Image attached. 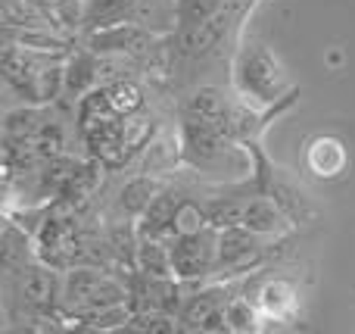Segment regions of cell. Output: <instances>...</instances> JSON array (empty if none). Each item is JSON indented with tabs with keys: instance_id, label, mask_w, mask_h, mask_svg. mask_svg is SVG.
Segmentation results:
<instances>
[{
	"instance_id": "7c38bea8",
	"label": "cell",
	"mask_w": 355,
	"mask_h": 334,
	"mask_svg": "<svg viewBox=\"0 0 355 334\" xmlns=\"http://www.w3.org/2000/svg\"><path fill=\"white\" fill-rule=\"evenodd\" d=\"M184 112H196V116L209 119L221 135L227 137V116H231V100L225 97V91L215 85H202L184 100ZM231 141V137H227Z\"/></svg>"
},
{
	"instance_id": "2e32d148",
	"label": "cell",
	"mask_w": 355,
	"mask_h": 334,
	"mask_svg": "<svg viewBox=\"0 0 355 334\" xmlns=\"http://www.w3.org/2000/svg\"><path fill=\"white\" fill-rule=\"evenodd\" d=\"M153 135H156V122H153V116H150L147 110H137V112L122 116V141H125L128 156L144 153L147 144L153 141Z\"/></svg>"
},
{
	"instance_id": "d6986e66",
	"label": "cell",
	"mask_w": 355,
	"mask_h": 334,
	"mask_svg": "<svg viewBox=\"0 0 355 334\" xmlns=\"http://www.w3.org/2000/svg\"><path fill=\"white\" fill-rule=\"evenodd\" d=\"M225 316H227V328L250 334V331H262L265 319L259 312V303H250V297H231L225 303Z\"/></svg>"
},
{
	"instance_id": "3957f363",
	"label": "cell",
	"mask_w": 355,
	"mask_h": 334,
	"mask_svg": "<svg viewBox=\"0 0 355 334\" xmlns=\"http://www.w3.org/2000/svg\"><path fill=\"white\" fill-rule=\"evenodd\" d=\"M218 228L206 225L200 231H190V235H175L168 241L172 250V272L178 281H200L215 275L218 266Z\"/></svg>"
},
{
	"instance_id": "4fadbf2b",
	"label": "cell",
	"mask_w": 355,
	"mask_h": 334,
	"mask_svg": "<svg viewBox=\"0 0 355 334\" xmlns=\"http://www.w3.org/2000/svg\"><path fill=\"white\" fill-rule=\"evenodd\" d=\"M135 272L150 275V278H175L168 241L141 237V241H137V256H135Z\"/></svg>"
},
{
	"instance_id": "ac0fdd59",
	"label": "cell",
	"mask_w": 355,
	"mask_h": 334,
	"mask_svg": "<svg viewBox=\"0 0 355 334\" xmlns=\"http://www.w3.org/2000/svg\"><path fill=\"white\" fill-rule=\"evenodd\" d=\"M106 103L119 112V116H128V112L144 110V87L131 78H116L110 85H103Z\"/></svg>"
},
{
	"instance_id": "30bf717a",
	"label": "cell",
	"mask_w": 355,
	"mask_h": 334,
	"mask_svg": "<svg viewBox=\"0 0 355 334\" xmlns=\"http://www.w3.org/2000/svg\"><path fill=\"white\" fill-rule=\"evenodd\" d=\"M306 166L309 172L324 181L340 178L346 172V166H349V150L337 135H315L306 144Z\"/></svg>"
},
{
	"instance_id": "5b68a950",
	"label": "cell",
	"mask_w": 355,
	"mask_h": 334,
	"mask_svg": "<svg viewBox=\"0 0 355 334\" xmlns=\"http://www.w3.org/2000/svg\"><path fill=\"white\" fill-rule=\"evenodd\" d=\"M181 147H184V166L193 169H209L215 162L225 160L227 147H237L227 141L209 119L196 116V112H184L181 119Z\"/></svg>"
},
{
	"instance_id": "44dd1931",
	"label": "cell",
	"mask_w": 355,
	"mask_h": 334,
	"mask_svg": "<svg viewBox=\"0 0 355 334\" xmlns=\"http://www.w3.org/2000/svg\"><path fill=\"white\" fill-rule=\"evenodd\" d=\"M227 0H175L178 6V28H187V25H196V22H206L209 16L225 6Z\"/></svg>"
},
{
	"instance_id": "277c9868",
	"label": "cell",
	"mask_w": 355,
	"mask_h": 334,
	"mask_svg": "<svg viewBox=\"0 0 355 334\" xmlns=\"http://www.w3.org/2000/svg\"><path fill=\"white\" fill-rule=\"evenodd\" d=\"M268 247H275V237H262L256 231L243 228V225H234V228H221L218 235V266L215 275H246L252 269L262 266Z\"/></svg>"
},
{
	"instance_id": "6da1fadb",
	"label": "cell",
	"mask_w": 355,
	"mask_h": 334,
	"mask_svg": "<svg viewBox=\"0 0 355 334\" xmlns=\"http://www.w3.org/2000/svg\"><path fill=\"white\" fill-rule=\"evenodd\" d=\"M231 81L240 100H246L252 106H262V110L281 103L290 91H296L290 85L287 72H284L281 60L265 44H256V41H246L237 47V56H234V66H231Z\"/></svg>"
},
{
	"instance_id": "ba28073f",
	"label": "cell",
	"mask_w": 355,
	"mask_h": 334,
	"mask_svg": "<svg viewBox=\"0 0 355 334\" xmlns=\"http://www.w3.org/2000/svg\"><path fill=\"white\" fill-rule=\"evenodd\" d=\"M256 303L265 322L293 325L300 319V287L290 278H271L256 291Z\"/></svg>"
},
{
	"instance_id": "8992f818",
	"label": "cell",
	"mask_w": 355,
	"mask_h": 334,
	"mask_svg": "<svg viewBox=\"0 0 355 334\" xmlns=\"http://www.w3.org/2000/svg\"><path fill=\"white\" fill-rule=\"evenodd\" d=\"M156 44V31L147 28V25L135 22V19H125V22L116 25H103L91 35L87 47L100 56H110V53H128V56H141L150 53Z\"/></svg>"
},
{
	"instance_id": "8fae6325",
	"label": "cell",
	"mask_w": 355,
	"mask_h": 334,
	"mask_svg": "<svg viewBox=\"0 0 355 334\" xmlns=\"http://www.w3.org/2000/svg\"><path fill=\"white\" fill-rule=\"evenodd\" d=\"M181 194L175 191H159V197L137 216V237H159V241H172L175 237V216L181 206Z\"/></svg>"
},
{
	"instance_id": "7a4b0ae2",
	"label": "cell",
	"mask_w": 355,
	"mask_h": 334,
	"mask_svg": "<svg viewBox=\"0 0 355 334\" xmlns=\"http://www.w3.org/2000/svg\"><path fill=\"white\" fill-rule=\"evenodd\" d=\"M131 300V291L119 278H112L106 269H97L91 262L69 266L62 275V319L72 322L87 312H97L103 306L125 303Z\"/></svg>"
},
{
	"instance_id": "9c48e42d",
	"label": "cell",
	"mask_w": 355,
	"mask_h": 334,
	"mask_svg": "<svg viewBox=\"0 0 355 334\" xmlns=\"http://www.w3.org/2000/svg\"><path fill=\"white\" fill-rule=\"evenodd\" d=\"M240 225L250 228V231H256V235H262V237H275L277 241L281 235L290 231L293 219L284 212V206L277 203L275 197H268V194H256V197H246Z\"/></svg>"
},
{
	"instance_id": "9a60e30c",
	"label": "cell",
	"mask_w": 355,
	"mask_h": 334,
	"mask_svg": "<svg viewBox=\"0 0 355 334\" xmlns=\"http://www.w3.org/2000/svg\"><path fill=\"white\" fill-rule=\"evenodd\" d=\"M159 191H166V185H162L156 175H150V172L137 175V178H131L128 185L122 187V210L137 219L156 197H159Z\"/></svg>"
},
{
	"instance_id": "e0dca14e",
	"label": "cell",
	"mask_w": 355,
	"mask_h": 334,
	"mask_svg": "<svg viewBox=\"0 0 355 334\" xmlns=\"http://www.w3.org/2000/svg\"><path fill=\"white\" fill-rule=\"evenodd\" d=\"M44 125V112L41 103L37 106H19L10 110L3 119V141H31L35 131Z\"/></svg>"
},
{
	"instance_id": "5bb4252c",
	"label": "cell",
	"mask_w": 355,
	"mask_h": 334,
	"mask_svg": "<svg viewBox=\"0 0 355 334\" xmlns=\"http://www.w3.org/2000/svg\"><path fill=\"white\" fill-rule=\"evenodd\" d=\"M3 247H0V262H3V275H12L25 266V262L35 260L31 253V237L25 231V225H16L12 219H6L3 225Z\"/></svg>"
},
{
	"instance_id": "ffe728a7",
	"label": "cell",
	"mask_w": 355,
	"mask_h": 334,
	"mask_svg": "<svg viewBox=\"0 0 355 334\" xmlns=\"http://www.w3.org/2000/svg\"><path fill=\"white\" fill-rule=\"evenodd\" d=\"M31 144H35V153H37V160L41 162H50V160H56V156H62V147H66L62 125L60 122H47V119H44V125L35 131Z\"/></svg>"
},
{
	"instance_id": "52a82bcc",
	"label": "cell",
	"mask_w": 355,
	"mask_h": 334,
	"mask_svg": "<svg viewBox=\"0 0 355 334\" xmlns=\"http://www.w3.org/2000/svg\"><path fill=\"white\" fill-rule=\"evenodd\" d=\"M231 19H234V10H231V0L221 6L215 16H209L206 22H196V25H187V28H178V47L181 53L187 56H209L221 41H225L227 28H231Z\"/></svg>"
}]
</instances>
